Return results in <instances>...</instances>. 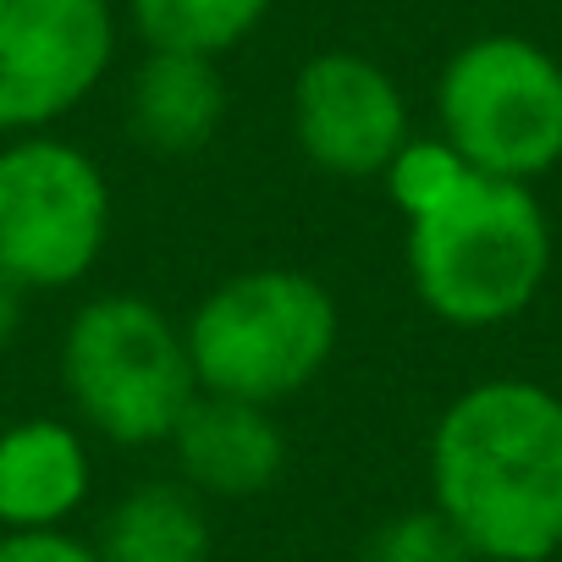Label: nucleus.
Listing matches in <instances>:
<instances>
[{"mask_svg": "<svg viewBox=\"0 0 562 562\" xmlns=\"http://www.w3.org/2000/svg\"><path fill=\"white\" fill-rule=\"evenodd\" d=\"M0 562H100V551L67 529H0Z\"/></svg>", "mask_w": 562, "mask_h": 562, "instance_id": "16", "label": "nucleus"}, {"mask_svg": "<svg viewBox=\"0 0 562 562\" xmlns=\"http://www.w3.org/2000/svg\"><path fill=\"white\" fill-rule=\"evenodd\" d=\"M276 0H127L133 29L149 50H177V56H226L237 50Z\"/></svg>", "mask_w": 562, "mask_h": 562, "instance_id": "13", "label": "nucleus"}, {"mask_svg": "<svg viewBox=\"0 0 562 562\" xmlns=\"http://www.w3.org/2000/svg\"><path fill=\"white\" fill-rule=\"evenodd\" d=\"M441 138L485 177L535 182L562 160V61L524 34L469 40L436 83Z\"/></svg>", "mask_w": 562, "mask_h": 562, "instance_id": "5", "label": "nucleus"}, {"mask_svg": "<svg viewBox=\"0 0 562 562\" xmlns=\"http://www.w3.org/2000/svg\"><path fill=\"white\" fill-rule=\"evenodd\" d=\"M61 381L78 419L116 447L171 441L188 403L199 397L188 337L166 321L160 304L133 293L89 299L72 315L61 342Z\"/></svg>", "mask_w": 562, "mask_h": 562, "instance_id": "4", "label": "nucleus"}, {"mask_svg": "<svg viewBox=\"0 0 562 562\" xmlns=\"http://www.w3.org/2000/svg\"><path fill=\"white\" fill-rule=\"evenodd\" d=\"M199 392L276 408L337 353V304L304 270H243L199 299L182 326Z\"/></svg>", "mask_w": 562, "mask_h": 562, "instance_id": "3", "label": "nucleus"}, {"mask_svg": "<svg viewBox=\"0 0 562 562\" xmlns=\"http://www.w3.org/2000/svg\"><path fill=\"white\" fill-rule=\"evenodd\" d=\"M551 270V226L529 182L469 171V182L408 221V276L447 326L485 331L518 321Z\"/></svg>", "mask_w": 562, "mask_h": 562, "instance_id": "2", "label": "nucleus"}, {"mask_svg": "<svg viewBox=\"0 0 562 562\" xmlns=\"http://www.w3.org/2000/svg\"><path fill=\"white\" fill-rule=\"evenodd\" d=\"M210 518L182 480H149L127 491L100 524V562H210Z\"/></svg>", "mask_w": 562, "mask_h": 562, "instance_id": "12", "label": "nucleus"}, {"mask_svg": "<svg viewBox=\"0 0 562 562\" xmlns=\"http://www.w3.org/2000/svg\"><path fill=\"white\" fill-rule=\"evenodd\" d=\"M359 562H474V551L436 507H419V513L386 518L359 546Z\"/></svg>", "mask_w": 562, "mask_h": 562, "instance_id": "15", "label": "nucleus"}, {"mask_svg": "<svg viewBox=\"0 0 562 562\" xmlns=\"http://www.w3.org/2000/svg\"><path fill=\"white\" fill-rule=\"evenodd\" d=\"M111 232V188L100 166L50 133L0 149V276L23 293L83 281Z\"/></svg>", "mask_w": 562, "mask_h": 562, "instance_id": "6", "label": "nucleus"}, {"mask_svg": "<svg viewBox=\"0 0 562 562\" xmlns=\"http://www.w3.org/2000/svg\"><path fill=\"white\" fill-rule=\"evenodd\" d=\"M171 447L182 485L204 496H259L288 469V441H281L270 408L210 392L188 403L182 425L171 430Z\"/></svg>", "mask_w": 562, "mask_h": 562, "instance_id": "9", "label": "nucleus"}, {"mask_svg": "<svg viewBox=\"0 0 562 562\" xmlns=\"http://www.w3.org/2000/svg\"><path fill=\"white\" fill-rule=\"evenodd\" d=\"M226 83L215 61L149 50L127 83V133L155 155H193L221 133Z\"/></svg>", "mask_w": 562, "mask_h": 562, "instance_id": "11", "label": "nucleus"}, {"mask_svg": "<svg viewBox=\"0 0 562 562\" xmlns=\"http://www.w3.org/2000/svg\"><path fill=\"white\" fill-rule=\"evenodd\" d=\"M23 331V288L12 276H0V353H7Z\"/></svg>", "mask_w": 562, "mask_h": 562, "instance_id": "17", "label": "nucleus"}, {"mask_svg": "<svg viewBox=\"0 0 562 562\" xmlns=\"http://www.w3.org/2000/svg\"><path fill=\"white\" fill-rule=\"evenodd\" d=\"M436 513L485 562L562 551V397L540 381H480L430 436Z\"/></svg>", "mask_w": 562, "mask_h": 562, "instance_id": "1", "label": "nucleus"}, {"mask_svg": "<svg viewBox=\"0 0 562 562\" xmlns=\"http://www.w3.org/2000/svg\"><path fill=\"white\" fill-rule=\"evenodd\" d=\"M89 441L61 419L0 430V529H61L89 502Z\"/></svg>", "mask_w": 562, "mask_h": 562, "instance_id": "10", "label": "nucleus"}, {"mask_svg": "<svg viewBox=\"0 0 562 562\" xmlns=\"http://www.w3.org/2000/svg\"><path fill=\"white\" fill-rule=\"evenodd\" d=\"M293 138L326 177H381L408 144V105L397 78L353 50H326L293 78Z\"/></svg>", "mask_w": 562, "mask_h": 562, "instance_id": "8", "label": "nucleus"}, {"mask_svg": "<svg viewBox=\"0 0 562 562\" xmlns=\"http://www.w3.org/2000/svg\"><path fill=\"white\" fill-rule=\"evenodd\" d=\"M469 171H474V166H469L447 138H408V144L397 149V160L381 171V182H386L392 204L414 221V215L447 204V199L469 182Z\"/></svg>", "mask_w": 562, "mask_h": 562, "instance_id": "14", "label": "nucleus"}, {"mask_svg": "<svg viewBox=\"0 0 562 562\" xmlns=\"http://www.w3.org/2000/svg\"><path fill=\"white\" fill-rule=\"evenodd\" d=\"M116 56L105 0H0V133H45L78 111Z\"/></svg>", "mask_w": 562, "mask_h": 562, "instance_id": "7", "label": "nucleus"}]
</instances>
